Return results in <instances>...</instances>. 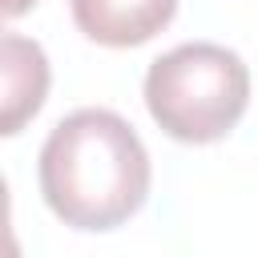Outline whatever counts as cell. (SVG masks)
<instances>
[{
  "label": "cell",
  "instance_id": "5",
  "mask_svg": "<svg viewBox=\"0 0 258 258\" xmlns=\"http://www.w3.org/2000/svg\"><path fill=\"white\" fill-rule=\"evenodd\" d=\"M36 0H4V16H20V12H28Z\"/></svg>",
  "mask_w": 258,
  "mask_h": 258
},
{
  "label": "cell",
  "instance_id": "4",
  "mask_svg": "<svg viewBox=\"0 0 258 258\" xmlns=\"http://www.w3.org/2000/svg\"><path fill=\"white\" fill-rule=\"evenodd\" d=\"M0 52H4V117H0V133L12 137L44 105V93H48V56H44V48L36 40H28L20 32H4Z\"/></svg>",
  "mask_w": 258,
  "mask_h": 258
},
{
  "label": "cell",
  "instance_id": "1",
  "mask_svg": "<svg viewBox=\"0 0 258 258\" xmlns=\"http://www.w3.org/2000/svg\"><path fill=\"white\" fill-rule=\"evenodd\" d=\"M44 206L73 230H117L149 198V153L113 109H77L40 145Z\"/></svg>",
  "mask_w": 258,
  "mask_h": 258
},
{
  "label": "cell",
  "instance_id": "3",
  "mask_svg": "<svg viewBox=\"0 0 258 258\" xmlns=\"http://www.w3.org/2000/svg\"><path fill=\"white\" fill-rule=\"evenodd\" d=\"M77 28L105 48L153 40L177 12V0H69Z\"/></svg>",
  "mask_w": 258,
  "mask_h": 258
},
{
  "label": "cell",
  "instance_id": "2",
  "mask_svg": "<svg viewBox=\"0 0 258 258\" xmlns=\"http://www.w3.org/2000/svg\"><path fill=\"white\" fill-rule=\"evenodd\" d=\"M250 105L246 60L214 40H189L161 52L145 73V109L185 145H210L226 137Z\"/></svg>",
  "mask_w": 258,
  "mask_h": 258
}]
</instances>
